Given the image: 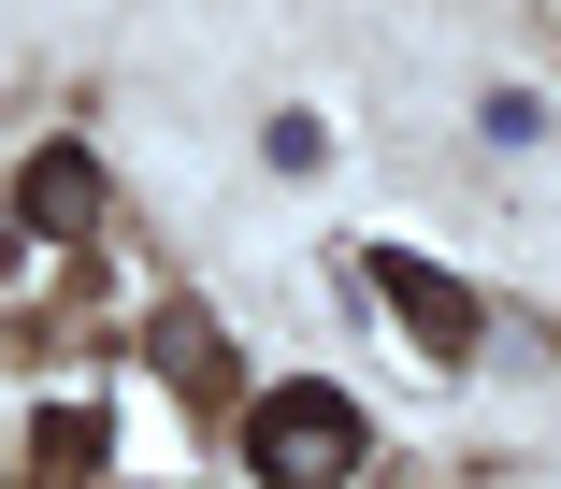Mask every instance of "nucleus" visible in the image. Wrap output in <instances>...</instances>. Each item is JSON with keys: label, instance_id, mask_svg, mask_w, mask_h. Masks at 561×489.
Segmentation results:
<instances>
[{"label": "nucleus", "instance_id": "1", "mask_svg": "<svg viewBox=\"0 0 561 489\" xmlns=\"http://www.w3.org/2000/svg\"><path fill=\"white\" fill-rule=\"evenodd\" d=\"M346 460H360V418L331 403V389L260 403V475H346Z\"/></svg>", "mask_w": 561, "mask_h": 489}, {"label": "nucleus", "instance_id": "2", "mask_svg": "<svg viewBox=\"0 0 561 489\" xmlns=\"http://www.w3.org/2000/svg\"><path fill=\"white\" fill-rule=\"evenodd\" d=\"M375 274H389V317H403L417 345H446V360H461V345H476V303H461V288H446L432 260H375Z\"/></svg>", "mask_w": 561, "mask_h": 489}, {"label": "nucleus", "instance_id": "3", "mask_svg": "<svg viewBox=\"0 0 561 489\" xmlns=\"http://www.w3.org/2000/svg\"><path fill=\"white\" fill-rule=\"evenodd\" d=\"M87 202H101L87 145H44V159H30V187H15V216H30V230H87Z\"/></svg>", "mask_w": 561, "mask_h": 489}]
</instances>
